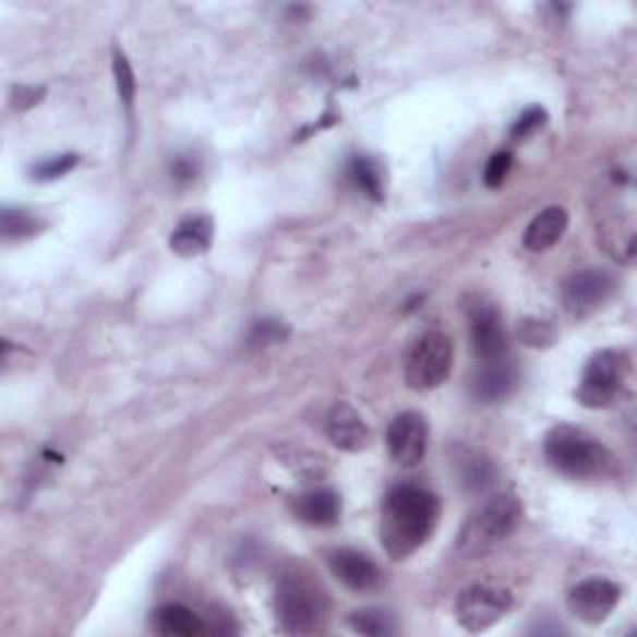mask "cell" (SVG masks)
Here are the masks:
<instances>
[{"label": "cell", "mask_w": 637, "mask_h": 637, "mask_svg": "<svg viewBox=\"0 0 637 637\" xmlns=\"http://www.w3.org/2000/svg\"><path fill=\"white\" fill-rule=\"evenodd\" d=\"M438 524V498L421 485H398L384 503L382 541L394 561L413 555Z\"/></svg>", "instance_id": "obj_1"}, {"label": "cell", "mask_w": 637, "mask_h": 637, "mask_svg": "<svg viewBox=\"0 0 637 637\" xmlns=\"http://www.w3.org/2000/svg\"><path fill=\"white\" fill-rule=\"evenodd\" d=\"M545 456L557 471L570 478H592L605 471L610 454L603 444L573 426H555L545 436Z\"/></svg>", "instance_id": "obj_2"}, {"label": "cell", "mask_w": 637, "mask_h": 637, "mask_svg": "<svg viewBox=\"0 0 637 637\" xmlns=\"http://www.w3.org/2000/svg\"><path fill=\"white\" fill-rule=\"evenodd\" d=\"M274 608L285 633H314L326 615V598L314 582L289 575L279 582Z\"/></svg>", "instance_id": "obj_3"}, {"label": "cell", "mask_w": 637, "mask_h": 637, "mask_svg": "<svg viewBox=\"0 0 637 637\" xmlns=\"http://www.w3.org/2000/svg\"><path fill=\"white\" fill-rule=\"evenodd\" d=\"M520 524V501L516 495H498L485 503L483 510L466 526L461 536V551L466 555L483 553L485 548L506 541Z\"/></svg>", "instance_id": "obj_4"}, {"label": "cell", "mask_w": 637, "mask_h": 637, "mask_svg": "<svg viewBox=\"0 0 637 637\" xmlns=\"http://www.w3.org/2000/svg\"><path fill=\"white\" fill-rule=\"evenodd\" d=\"M454 369V344L446 334L431 332L413 344L406 359V384L413 392H431L448 378Z\"/></svg>", "instance_id": "obj_5"}, {"label": "cell", "mask_w": 637, "mask_h": 637, "mask_svg": "<svg viewBox=\"0 0 637 637\" xmlns=\"http://www.w3.org/2000/svg\"><path fill=\"white\" fill-rule=\"evenodd\" d=\"M625 378V357L621 351L605 349L598 351L596 357L582 369V378L578 386V401L588 409H605L621 394Z\"/></svg>", "instance_id": "obj_6"}, {"label": "cell", "mask_w": 637, "mask_h": 637, "mask_svg": "<svg viewBox=\"0 0 637 637\" xmlns=\"http://www.w3.org/2000/svg\"><path fill=\"white\" fill-rule=\"evenodd\" d=\"M510 608V596L501 588L473 586L461 592L456 603V621L468 633H483L501 621Z\"/></svg>", "instance_id": "obj_7"}, {"label": "cell", "mask_w": 637, "mask_h": 637, "mask_svg": "<svg viewBox=\"0 0 637 637\" xmlns=\"http://www.w3.org/2000/svg\"><path fill=\"white\" fill-rule=\"evenodd\" d=\"M386 446L394 461L404 468H413L423 461L429 448V423L421 413H398L386 431Z\"/></svg>", "instance_id": "obj_8"}, {"label": "cell", "mask_w": 637, "mask_h": 637, "mask_svg": "<svg viewBox=\"0 0 637 637\" xmlns=\"http://www.w3.org/2000/svg\"><path fill=\"white\" fill-rule=\"evenodd\" d=\"M617 603H621V588L608 578L582 580L568 592L570 613L588 625L605 623Z\"/></svg>", "instance_id": "obj_9"}, {"label": "cell", "mask_w": 637, "mask_h": 637, "mask_svg": "<svg viewBox=\"0 0 637 637\" xmlns=\"http://www.w3.org/2000/svg\"><path fill=\"white\" fill-rule=\"evenodd\" d=\"M613 291V274H608L605 269H582L565 281L563 302L570 314L586 316L596 312L598 307H603Z\"/></svg>", "instance_id": "obj_10"}, {"label": "cell", "mask_w": 637, "mask_h": 637, "mask_svg": "<svg viewBox=\"0 0 637 637\" xmlns=\"http://www.w3.org/2000/svg\"><path fill=\"white\" fill-rule=\"evenodd\" d=\"M468 324H471L473 349L483 359V364L506 359L508 336L498 309L489 302H476L468 312Z\"/></svg>", "instance_id": "obj_11"}, {"label": "cell", "mask_w": 637, "mask_h": 637, "mask_svg": "<svg viewBox=\"0 0 637 637\" xmlns=\"http://www.w3.org/2000/svg\"><path fill=\"white\" fill-rule=\"evenodd\" d=\"M329 568L334 573V578H339V582H344V586L353 592L376 590L378 582H382V570H378V565L371 561L369 555L349 551V548L329 555Z\"/></svg>", "instance_id": "obj_12"}, {"label": "cell", "mask_w": 637, "mask_h": 637, "mask_svg": "<svg viewBox=\"0 0 637 637\" xmlns=\"http://www.w3.org/2000/svg\"><path fill=\"white\" fill-rule=\"evenodd\" d=\"M326 433H329L336 448L349 450V454H359L371 441V431L364 419L349 404H336L329 411V416H326Z\"/></svg>", "instance_id": "obj_13"}, {"label": "cell", "mask_w": 637, "mask_h": 637, "mask_svg": "<svg viewBox=\"0 0 637 637\" xmlns=\"http://www.w3.org/2000/svg\"><path fill=\"white\" fill-rule=\"evenodd\" d=\"M565 229H568V212L563 207H545L543 212L530 219L524 232V244L530 252H548L561 242Z\"/></svg>", "instance_id": "obj_14"}, {"label": "cell", "mask_w": 637, "mask_h": 637, "mask_svg": "<svg viewBox=\"0 0 637 637\" xmlns=\"http://www.w3.org/2000/svg\"><path fill=\"white\" fill-rule=\"evenodd\" d=\"M212 237H215V223L207 215L184 217L170 235V250L180 256H200L209 250Z\"/></svg>", "instance_id": "obj_15"}, {"label": "cell", "mask_w": 637, "mask_h": 637, "mask_svg": "<svg viewBox=\"0 0 637 637\" xmlns=\"http://www.w3.org/2000/svg\"><path fill=\"white\" fill-rule=\"evenodd\" d=\"M295 513L309 526H334L341 516V498L332 489H314L295 498Z\"/></svg>", "instance_id": "obj_16"}, {"label": "cell", "mask_w": 637, "mask_h": 637, "mask_svg": "<svg viewBox=\"0 0 637 637\" xmlns=\"http://www.w3.org/2000/svg\"><path fill=\"white\" fill-rule=\"evenodd\" d=\"M513 386H516V371L508 364V359L489 361L476 376V396L481 401H498L513 392Z\"/></svg>", "instance_id": "obj_17"}, {"label": "cell", "mask_w": 637, "mask_h": 637, "mask_svg": "<svg viewBox=\"0 0 637 637\" xmlns=\"http://www.w3.org/2000/svg\"><path fill=\"white\" fill-rule=\"evenodd\" d=\"M153 623L157 633L172 635V637H194V635L205 633V623H202V617L194 615L190 608L177 605V603L155 610Z\"/></svg>", "instance_id": "obj_18"}, {"label": "cell", "mask_w": 637, "mask_h": 637, "mask_svg": "<svg viewBox=\"0 0 637 637\" xmlns=\"http://www.w3.org/2000/svg\"><path fill=\"white\" fill-rule=\"evenodd\" d=\"M349 180L357 184V190L366 194L369 200L382 202L384 200V175L371 157H351L349 163Z\"/></svg>", "instance_id": "obj_19"}, {"label": "cell", "mask_w": 637, "mask_h": 637, "mask_svg": "<svg viewBox=\"0 0 637 637\" xmlns=\"http://www.w3.org/2000/svg\"><path fill=\"white\" fill-rule=\"evenodd\" d=\"M351 627L361 635H371V637H378V635H394L396 633V623H394V615L388 613L384 608H364L359 610V613H353L349 617Z\"/></svg>", "instance_id": "obj_20"}, {"label": "cell", "mask_w": 637, "mask_h": 637, "mask_svg": "<svg viewBox=\"0 0 637 637\" xmlns=\"http://www.w3.org/2000/svg\"><path fill=\"white\" fill-rule=\"evenodd\" d=\"M289 334H291V329L285 322H281V318L262 316L252 324L250 334H247V344H250V347H254V349H264V347H272V344H277V341H285Z\"/></svg>", "instance_id": "obj_21"}, {"label": "cell", "mask_w": 637, "mask_h": 637, "mask_svg": "<svg viewBox=\"0 0 637 637\" xmlns=\"http://www.w3.org/2000/svg\"><path fill=\"white\" fill-rule=\"evenodd\" d=\"M80 163L77 155H58V157H46L40 163H35L31 167V177L35 182H52L65 177L68 172L75 170V165Z\"/></svg>", "instance_id": "obj_22"}, {"label": "cell", "mask_w": 637, "mask_h": 637, "mask_svg": "<svg viewBox=\"0 0 637 637\" xmlns=\"http://www.w3.org/2000/svg\"><path fill=\"white\" fill-rule=\"evenodd\" d=\"M112 73H115V85H118L120 100L125 103V108H132V103H135V93H137V83H135V73H132L128 58L122 56L120 50H115Z\"/></svg>", "instance_id": "obj_23"}, {"label": "cell", "mask_w": 637, "mask_h": 637, "mask_svg": "<svg viewBox=\"0 0 637 637\" xmlns=\"http://www.w3.org/2000/svg\"><path fill=\"white\" fill-rule=\"evenodd\" d=\"M0 229H3V237H31L40 229L38 219L31 217L25 209H3V217H0Z\"/></svg>", "instance_id": "obj_24"}, {"label": "cell", "mask_w": 637, "mask_h": 637, "mask_svg": "<svg viewBox=\"0 0 637 637\" xmlns=\"http://www.w3.org/2000/svg\"><path fill=\"white\" fill-rule=\"evenodd\" d=\"M464 483H466V489H471L476 493L489 491L491 485L495 483V468L491 466V461H485V458L476 456L473 461L466 466Z\"/></svg>", "instance_id": "obj_25"}, {"label": "cell", "mask_w": 637, "mask_h": 637, "mask_svg": "<svg viewBox=\"0 0 637 637\" xmlns=\"http://www.w3.org/2000/svg\"><path fill=\"white\" fill-rule=\"evenodd\" d=\"M545 120H548V115H545L543 108H528L516 122H513L510 137L513 140H524L528 135H533L536 130H541L545 125Z\"/></svg>", "instance_id": "obj_26"}, {"label": "cell", "mask_w": 637, "mask_h": 637, "mask_svg": "<svg viewBox=\"0 0 637 637\" xmlns=\"http://www.w3.org/2000/svg\"><path fill=\"white\" fill-rule=\"evenodd\" d=\"M510 167H513V155L510 153H495L489 159V165H485V172H483L485 184H489L491 190L501 188V184L506 182Z\"/></svg>", "instance_id": "obj_27"}, {"label": "cell", "mask_w": 637, "mask_h": 637, "mask_svg": "<svg viewBox=\"0 0 637 637\" xmlns=\"http://www.w3.org/2000/svg\"><path fill=\"white\" fill-rule=\"evenodd\" d=\"M553 336L555 334L551 326L536 322V318H526L524 329H520V339H524L528 347H545V344L553 341Z\"/></svg>", "instance_id": "obj_28"}, {"label": "cell", "mask_w": 637, "mask_h": 637, "mask_svg": "<svg viewBox=\"0 0 637 637\" xmlns=\"http://www.w3.org/2000/svg\"><path fill=\"white\" fill-rule=\"evenodd\" d=\"M43 93H46V91H40V87H25V85L15 87V91H13V108L15 110H28L31 105L40 103Z\"/></svg>", "instance_id": "obj_29"}, {"label": "cell", "mask_w": 637, "mask_h": 637, "mask_svg": "<svg viewBox=\"0 0 637 637\" xmlns=\"http://www.w3.org/2000/svg\"><path fill=\"white\" fill-rule=\"evenodd\" d=\"M170 170L177 182H192L197 177V163L192 157H175Z\"/></svg>", "instance_id": "obj_30"}]
</instances>
